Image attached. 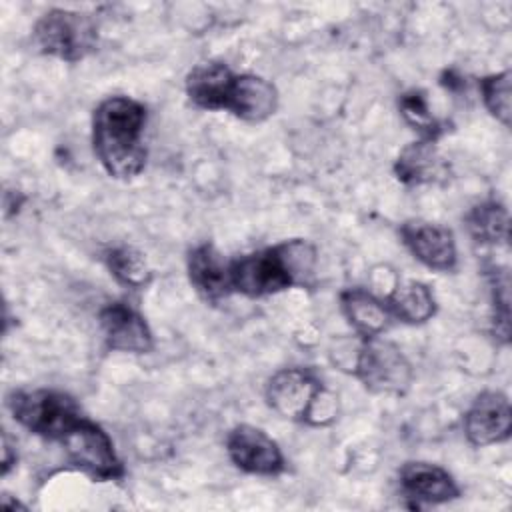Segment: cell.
Masks as SVG:
<instances>
[{
	"instance_id": "cell-19",
	"label": "cell",
	"mask_w": 512,
	"mask_h": 512,
	"mask_svg": "<svg viewBox=\"0 0 512 512\" xmlns=\"http://www.w3.org/2000/svg\"><path fill=\"white\" fill-rule=\"evenodd\" d=\"M466 228L474 242L478 244H508L510 220L504 204L496 200H486L476 204L466 214Z\"/></svg>"
},
{
	"instance_id": "cell-22",
	"label": "cell",
	"mask_w": 512,
	"mask_h": 512,
	"mask_svg": "<svg viewBox=\"0 0 512 512\" xmlns=\"http://www.w3.org/2000/svg\"><path fill=\"white\" fill-rule=\"evenodd\" d=\"M398 106H400V114L406 120V124L412 126L420 134L422 140L436 142V138L444 132V126L432 116V112L428 108V100L422 90L404 92L398 100Z\"/></svg>"
},
{
	"instance_id": "cell-7",
	"label": "cell",
	"mask_w": 512,
	"mask_h": 512,
	"mask_svg": "<svg viewBox=\"0 0 512 512\" xmlns=\"http://www.w3.org/2000/svg\"><path fill=\"white\" fill-rule=\"evenodd\" d=\"M60 444L64 446L68 462L94 480H120L126 474L108 432L86 416L60 438Z\"/></svg>"
},
{
	"instance_id": "cell-15",
	"label": "cell",
	"mask_w": 512,
	"mask_h": 512,
	"mask_svg": "<svg viewBox=\"0 0 512 512\" xmlns=\"http://www.w3.org/2000/svg\"><path fill=\"white\" fill-rule=\"evenodd\" d=\"M278 110L276 86L258 74H238L228 110L238 120L258 124Z\"/></svg>"
},
{
	"instance_id": "cell-6",
	"label": "cell",
	"mask_w": 512,
	"mask_h": 512,
	"mask_svg": "<svg viewBox=\"0 0 512 512\" xmlns=\"http://www.w3.org/2000/svg\"><path fill=\"white\" fill-rule=\"evenodd\" d=\"M352 374L372 394L402 396L408 392L414 372L402 350L380 336L362 338L354 356Z\"/></svg>"
},
{
	"instance_id": "cell-17",
	"label": "cell",
	"mask_w": 512,
	"mask_h": 512,
	"mask_svg": "<svg viewBox=\"0 0 512 512\" xmlns=\"http://www.w3.org/2000/svg\"><path fill=\"white\" fill-rule=\"evenodd\" d=\"M340 306L360 338L380 336L388 324V310L380 298L364 288H346L340 294Z\"/></svg>"
},
{
	"instance_id": "cell-21",
	"label": "cell",
	"mask_w": 512,
	"mask_h": 512,
	"mask_svg": "<svg viewBox=\"0 0 512 512\" xmlns=\"http://www.w3.org/2000/svg\"><path fill=\"white\" fill-rule=\"evenodd\" d=\"M510 70L488 74L478 80L482 102L486 110L504 126H510L512 116V80Z\"/></svg>"
},
{
	"instance_id": "cell-3",
	"label": "cell",
	"mask_w": 512,
	"mask_h": 512,
	"mask_svg": "<svg viewBox=\"0 0 512 512\" xmlns=\"http://www.w3.org/2000/svg\"><path fill=\"white\" fill-rule=\"evenodd\" d=\"M266 404L286 420L328 426L338 418V396L308 368H282L266 382Z\"/></svg>"
},
{
	"instance_id": "cell-16",
	"label": "cell",
	"mask_w": 512,
	"mask_h": 512,
	"mask_svg": "<svg viewBox=\"0 0 512 512\" xmlns=\"http://www.w3.org/2000/svg\"><path fill=\"white\" fill-rule=\"evenodd\" d=\"M388 314L404 324H424L436 314V298L428 284L420 280L396 282L384 300Z\"/></svg>"
},
{
	"instance_id": "cell-2",
	"label": "cell",
	"mask_w": 512,
	"mask_h": 512,
	"mask_svg": "<svg viewBox=\"0 0 512 512\" xmlns=\"http://www.w3.org/2000/svg\"><path fill=\"white\" fill-rule=\"evenodd\" d=\"M316 268V248L292 238L230 260L232 290L248 298H262L294 286H306Z\"/></svg>"
},
{
	"instance_id": "cell-18",
	"label": "cell",
	"mask_w": 512,
	"mask_h": 512,
	"mask_svg": "<svg viewBox=\"0 0 512 512\" xmlns=\"http://www.w3.org/2000/svg\"><path fill=\"white\" fill-rule=\"evenodd\" d=\"M396 178L406 186H420L442 176V162L432 140H416L404 146L394 162Z\"/></svg>"
},
{
	"instance_id": "cell-23",
	"label": "cell",
	"mask_w": 512,
	"mask_h": 512,
	"mask_svg": "<svg viewBox=\"0 0 512 512\" xmlns=\"http://www.w3.org/2000/svg\"><path fill=\"white\" fill-rule=\"evenodd\" d=\"M18 456H16V448H12V442L8 438V434H2V476H6L10 472V468L16 464Z\"/></svg>"
},
{
	"instance_id": "cell-14",
	"label": "cell",
	"mask_w": 512,
	"mask_h": 512,
	"mask_svg": "<svg viewBox=\"0 0 512 512\" xmlns=\"http://www.w3.org/2000/svg\"><path fill=\"white\" fill-rule=\"evenodd\" d=\"M236 76L224 62H200L186 74L184 88L196 108L210 112L228 110Z\"/></svg>"
},
{
	"instance_id": "cell-11",
	"label": "cell",
	"mask_w": 512,
	"mask_h": 512,
	"mask_svg": "<svg viewBox=\"0 0 512 512\" xmlns=\"http://www.w3.org/2000/svg\"><path fill=\"white\" fill-rule=\"evenodd\" d=\"M400 236L410 254L430 270L450 272L456 268L458 252L452 230L428 220H406Z\"/></svg>"
},
{
	"instance_id": "cell-4",
	"label": "cell",
	"mask_w": 512,
	"mask_h": 512,
	"mask_svg": "<svg viewBox=\"0 0 512 512\" xmlns=\"http://www.w3.org/2000/svg\"><path fill=\"white\" fill-rule=\"evenodd\" d=\"M32 38L42 54L80 62L98 50V24L88 12L52 8L36 20Z\"/></svg>"
},
{
	"instance_id": "cell-12",
	"label": "cell",
	"mask_w": 512,
	"mask_h": 512,
	"mask_svg": "<svg viewBox=\"0 0 512 512\" xmlns=\"http://www.w3.org/2000/svg\"><path fill=\"white\" fill-rule=\"evenodd\" d=\"M398 482L402 494L412 502V506H430L456 500L460 488L452 474L438 464L410 460L402 464L398 472Z\"/></svg>"
},
{
	"instance_id": "cell-5",
	"label": "cell",
	"mask_w": 512,
	"mask_h": 512,
	"mask_svg": "<svg viewBox=\"0 0 512 512\" xmlns=\"http://www.w3.org/2000/svg\"><path fill=\"white\" fill-rule=\"evenodd\" d=\"M6 404L20 426L58 442L82 418L80 406L70 394L50 388L14 390Z\"/></svg>"
},
{
	"instance_id": "cell-10",
	"label": "cell",
	"mask_w": 512,
	"mask_h": 512,
	"mask_svg": "<svg viewBox=\"0 0 512 512\" xmlns=\"http://www.w3.org/2000/svg\"><path fill=\"white\" fill-rule=\"evenodd\" d=\"M98 324L106 346L114 352L148 354L154 348L146 318L126 302H108L98 312Z\"/></svg>"
},
{
	"instance_id": "cell-8",
	"label": "cell",
	"mask_w": 512,
	"mask_h": 512,
	"mask_svg": "<svg viewBox=\"0 0 512 512\" xmlns=\"http://www.w3.org/2000/svg\"><path fill=\"white\" fill-rule=\"evenodd\" d=\"M226 452L232 464L246 474L278 476L286 468L284 454L276 440L252 424H238L228 432Z\"/></svg>"
},
{
	"instance_id": "cell-20",
	"label": "cell",
	"mask_w": 512,
	"mask_h": 512,
	"mask_svg": "<svg viewBox=\"0 0 512 512\" xmlns=\"http://www.w3.org/2000/svg\"><path fill=\"white\" fill-rule=\"evenodd\" d=\"M106 266L114 278L128 288H144L152 278L144 254L132 246L112 248L106 254Z\"/></svg>"
},
{
	"instance_id": "cell-13",
	"label": "cell",
	"mask_w": 512,
	"mask_h": 512,
	"mask_svg": "<svg viewBox=\"0 0 512 512\" xmlns=\"http://www.w3.org/2000/svg\"><path fill=\"white\" fill-rule=\"evenodd\" d=\"M186 270L192 288L210 304H218L234 292L230 260H226L212 242H202L188 252Z\"/></svg>"
},
{
	"instance_id": "cell-9",
	"label": "cell",
	"mask_w": 512,
	"mask_h": 512,
	"mask_svg": "<svg viewBox=\"0 0 512 512\" xmlns=\"http://www.w3.org/2000/svg\"><path fill=\"white\" fill-rule=\"evenodd\" d=\"M512 432V408L504 392L486 390L478 394L464 414L466 440L476 446L506 442Z\"/></svg>"
},
{
	"instance_id": "cell-1",
	"label": "cell",
	"mask_w": 512,
	"mask_h": 512,
	"mask_svg": "<svg viewBox=\"0 0 512 512\" xmlns=\"http://www.w3.org/2000/svg\"><path fill=\"white\" fill-rule=\"evenodd\" d=\"M146 108L130 96H108L92 114V148L110 178L132 180L146 166Z\"/></svg>"
}]
</instances>
